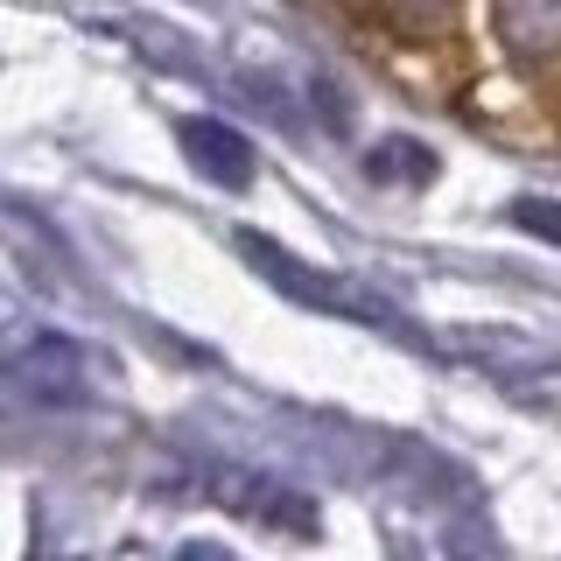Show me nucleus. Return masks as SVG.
Returning <instances> with one entry per match:
<instances>
[{
	"label": "nucleus",
	"instance_id": "1",
	"mask_svg": "<svg viewBox=\"0 0 561 561\" xmlns=\"http://www.w3.org/2000/svg\"><path fill=\"white\" fill-rule=\"evenodd\" d=\"M0 373L35 400H78L84 393V358H78V344H70L64 330H28L22 344L0 351Z\"/></svg>",
	"mask_w": 561,
	"mask_h": 561
},
{
	"label": "nucleus",
	"instance_id": "2",
	"mask_svg": "<svg viewBox=\"0 0 561 561\" xmlns=\"http://www.w3.org/2000/svg\"><path fill=\"white\" fill-rule=\"evenodd\" d=\"M183 154H190V169H197L204 183H225V190L253 183V140L239 127H225V119H210V113L183 119Z\"/></svg>",
	"mask_w": 561,
	"mask_h": 561
},
{
	"label": "nucleus",
	"instance_id": "3",
	"mask_svg": "<svg viewBox=\"0 0 561 561\" xmlns=\"http://www.w3.org/2000/svg\"><path fill=\"white\" fill-rule=\"evenodd\" d=\"M499 35L519 57H548L561 49V0H499Z\"/></svg>",
	"mask_w": 561,
	"mask_h": 561
},
{
	"label": "nucleus",
	"instance_id": "4",
	"mask_svg": "<svg viewBox=\"0 0 561 561\" xmlns=\"http://www.w3.org/2000/svg\"><path fill=\"white\" fill-rule=\"evenodd\" d=\"M365 169H373L379 183H393V175H400V183H428V175H435V154L421 148V140H379Z\"/></svg>",
	"mask_w": 561,
	"mask_h": 561
},
{
	"label": "nucleus",
	"instance_id": "5",
	"mask_svg": "<svg viewBox=\"0 0 561 561\" xmlns=\"http://www.w3.org/2000/svg\"><path fill=\"white\" fill-rule=\"evenodd\" d=\"M513 225H526L534 239L561 245V204H554V197H519V204H513Z\"/></svg>",
	"mask_w": 561,
	"mask_h": 561
},
{
	"label": "nucleus",
	"instance_id": "6",
	"mask_svg": "<svg viewBox=\"0 0 561 561\" xmlns=\"http://www.w3.org/2000/svg\"><path fill=\"white\" fill-rule=\"evenodd\" d=\"M175 561H239V554L218 548V540H190V548H175Z\"/></svg>",
	"mask_w": 561,
	"mask_h": 561
},
{
	"label": "nucleus",
	"instance_id": "7",
	"mask_svg": "<svg viewBox=\"0 0 561 561\" xmlns=\"http://www.w3.org/2000/svg\"><path fill=\"white\" fill-rule=\"evenodd\" d=\"M414 8H435V0H414Z\"/></svg>",
	"mask_w": 561,
	"mask_h": 561
}]
</instances>
